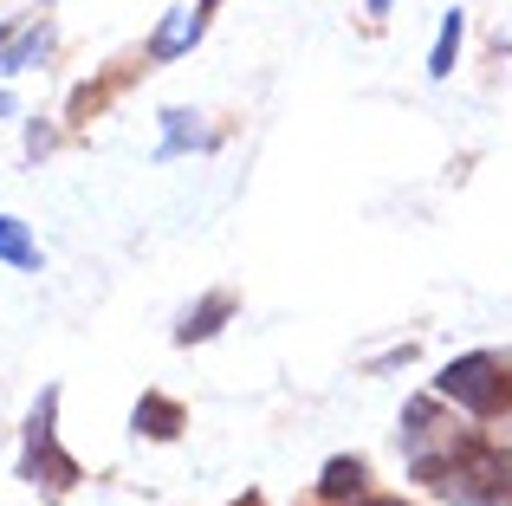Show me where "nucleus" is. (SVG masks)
Returning a JSON list of instances; mask_svg holds the SVG:
<instances>
[{"instance_id":"obj_1","label":"nucleus","mask_w":512,"mask_h":506,"mask_svg":"<svg viewBox=\"0 0 512 506\" xmlns=\"http://www.w3.org/2000/svg\"><path fill=\"white\" fill-rule=\"evenodd\" d=\"M415 481H428L454 506H512V448L454 442L448 455H415Z\"/></svg>"},{"instance_id":"obj_2","label":"nucleus","mask_w":512,"mask_h":506,"mask_svg":"<svg viewBox=\"0 0 512 506\" xmlns=\"http://www.w3.org/2000/svg\"><path fill=\"white\" fill-rule=\"evenodd\" d=\"M435 390L448 396V403H461L467 416H500V409H512V370L500 364V357H454L448 370L435 377Z\"/></svg>"},{"instance_id":"obj_3","label":"nucleus","mask_w":512,"mask_h":506,"mask_svg":"<svg viewBox=\"0 0 512 506\" xmlns=\"http://www.w3.org/2000/svg\"><path fill=\"white\" fill-rule=\"evenodd\" d=\"M52 416H59V390L39 396L33 422H26V461H20V474H26L33 487H46V494H65V487L78 481V461L59 448V429H52Z\"/></svg>"},{"instance_id":"obj_4","label":"nucleus","mask_w":512,"mask_h":506,"mask_svg":"<svg viewBox=\"0 0 512 506\" xmlns=\"http://www.w3.org/2000/svg\"><path fill=\"white\" fill-rule=\"evenodd\" d=\"M227 318H234V292H214V299H201L195 312L175 325V344H201V338H214Z\"/></svg>"},{"instance_id":"obj_5","label":"nucleus","mask_w":512,"mask_h":506,"mask_svg":"<svg viewBox=\"0 0 512 506\" xmlns=\"http://www.w3.org/2000/svg\"><path fill=\"white\" fill-rule=\"evenodd\" d=\"M130 422H137V435H156V442H175V435H182V403H169V396H143V403H137V416H130Z\"/></svg>"},{"instance_id":"obj_6","label":"nucleus","mask_w":512,"mask_h":506,"mask_svg":"<svg viewBox=\"0 0 512 506\" xmlns=\"http://www.w3.org/2000/svg\"><path fill=\"white\" fill-rule=\"evenodd\" d=\"M363 481H370V468H363L357 455H338V461H325V474H318V494L325 500H357Z\"/></svg>"},{"instance_id":"obj_7","label":"nucleus","mask_w":512,"mask_h":506,"mask_svg":"<svg viewBox=\"0 0 512 506\" xmlns=\"http://www.w3.org/2000/svg\"><path fill=\"white\" fill-rule=\"evenodd\" d=\"M0 260H7V266H20V273H33V266H39V241L26 234V221L0 215Z\"/></svg>"},{"instance_id":"obj_8","label":"nucleus","mask_w":512,"mask_h":506,"mask_svg":"<svg viewBox=\"0 0 512 506\" xmlns=\"http://www.w3.org/2000/svg\"><path fill=\"white\" fill-rule=\"evenodd\" d=\"M195 33H201V7H195V13H182V7H175L169 20H163V33H156L150 59H175L182 46H195Z\"/></svg>"},{"instance_id":"obj_9","label":"nucleus","mask_w":512,"mask_h":506,"mask_svg":"<svg viewBox=\"0 0 512 506\" xmlns=\"http://www.w3.org/2000/svg\"><path fill=\"white\" fill-rule=\"evenodd\" d=\"M454 52H461V13H448V20H441V39H435V59H428V72L448 78V72H454Z\"/></svg>"},{"instance_id":"obj_10","label":"nucleus","mask_w":512,"mask_h":506,"mask_svg":"<svg viewBox=\"0 0 512 506\" xmlns=\"http://www.w3.org/2000/svg\"><path fill=\"white\" fill-rule=\"evenodd\" d=\"M357 506H409V500H363V494H357Z\"/></svg>"},{"instance_id":"obj_11","label":"nucleus","mask_w":512,"mask_h":506,"mask_svg":"<svg viewBox=\"0 0 512 506\" xmlns=\"http://www.w3.org/2000/svg\"><path fill=\"white\" fill-rule=\"evenodd\" d=\"M383 7H389V0H370V13H383Z\"/></svg>"},{"instance_id":"obj_12","label":"nucleus","mask_w":512,"mask_h":506,"mask_svg":"<svg viewBox=\"0 0 512 506\" xmlns=\"http://www.w3.org/2000/svg\"><path fill=\"white\" fill-rule=\"evenodd\" d=\"M208 7H221V0H201V13H208Z\"/></svg>"},{"instance_id":"obj_13","label":"nucleus","mask_w":512,"mask_h":506,"mask_svg":"<svg viewBox=\"0 0 512 506\" xmlns=\"http://www.w3.org/2000/svg\"><path fill=\"white\" fill-rule=\"evenodd\" d=\"M0 111H7V98H0Z\"/></svg>"}]
</instances>
